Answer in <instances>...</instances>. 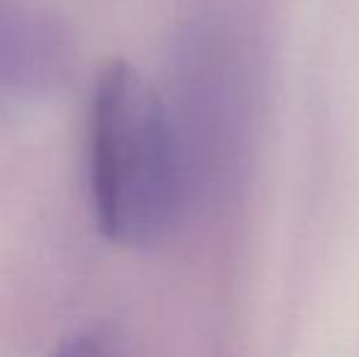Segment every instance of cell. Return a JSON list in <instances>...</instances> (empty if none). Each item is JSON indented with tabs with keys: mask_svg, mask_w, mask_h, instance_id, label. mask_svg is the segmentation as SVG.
<instances>
[{
	"mask_svg": "<svg viewBox=\"0 0 359 357\" xmlns=\"http://www.w3.org/2000/svg\"><path fill=\"white\" fill-rule=\"evenodd\" d=\"M49 357H115V345L108 333L98 328L79 330L57 345Z\"/></svg>",
	"mask_w": 359,
	"mask_h": 357,
	"instance_id": "cell-3",
	"label": "cell"
},
{
	"mask_svg": "<svg viewBox=\"0 0 359 357\" xmlns=\"http://www.w3.org/2000/svg\"><path fill=\"white\" fill-rule=\"evenodd\" d=\"M74 39L44 0H0V115L47 100L67 83Z\"/></svg>",
	"mask_w": 359,
	"mask_h": 357,
	"instance_id": "cell-2",
	"label": "cell"
},
{
	"mask_svg": "<svg viewBox=\"0 0 359 357\" xmlns=\"http://www.w3.org/2000/svg\"><path fill=\"white\" fill-rule=\"evenodd\" d=\"M88 189L100 235L125 250L156 248L184 213L181 133L159 90L128 62L105 64L90 93Z\"/></svg>",
	"mask_w": 359,
	"mask_h": 357,
	"instance_id": "cell-1",
	"label": "cell"
}]
</instances>
